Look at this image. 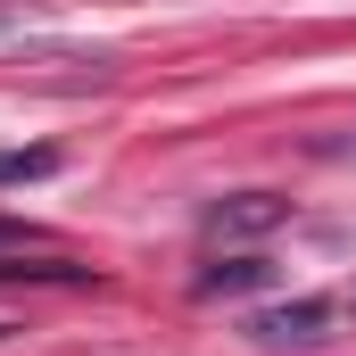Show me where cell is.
<instances>
[{
  "label": "cell",
  "mask_w": 356,
  "mask_h": 356,
  "mask_svg": "<svg viewBox=\"0 0 356 356\" xmlns=\"http://www.w3.org/2000/svg\"><path fill=\"white\" fill-rule=\"evenodd\" d=\"M33 249H42V241H33L25 224H8V216H0V257H33Z\"/></svg>",
  "instance_id": "obj_5"
},
{
  "label": "cell",
  "mask_w": 356,
  "mask_h": 356,
  "mask_svg": "<svg viewBox=\"0 0 356 356\" xmlns=\"http://www.w3.org/2000/svg\"><path fill=\"white\" fill-rule=\"evenodd\" d=\"M42 175H58L50 149H0V182H42Z\"/></svg>",
  "instance_id": "obj_4"
},
{
  "label": "cell",
  "mask_w": 356,
  "mask_h": 356,
  "mask_svg": "<svg viewBox=\"0 0 356 356\" xmlns=\"http://www.w3.org/2000/svg\"><path fill=\"white\" fill-rule=\"evenodd\" d=\"M323 323H332V307L323 298H298V307H273V315H257V340H323Z\"/></svg>",
  "instance_id": "obj_2"
},
{
  "label": "cell",
  "mask_w": 356,
  "mask_h": 356,
  "mask_svg": "<svg viewBox=\"0 0 356 356\" xmlns=\"http://www.w3.org/2000/svg\"><path fill=\"white\" fill-rule=\"evenodd\" d=\"M282 216H290V199H273V191H232V199L207 207V241H257Z\"/></svg>",
  "instance_id": "obj_1"
},
{
  "label": "cell",
  "mask_w": 356,
  "mask_h": 356,
  "mask_svg": "<svg viewBox=\"0 0 356 356\" xmlns=\"http://www.w3.org/2000/svg\"><path fill=\"white\" fill-rule=\"evenodd\" d=\"M266 257H224V266H207L199 273V290H207V298H232V290H257V282H266Z\"/></svg>",
  "instance_id": "obj_3"
}]
</instances>
